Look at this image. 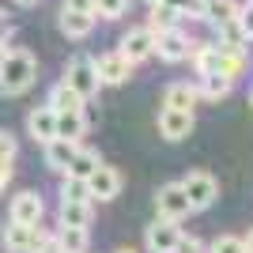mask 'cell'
I'll return each instance as SVG.
<instances>
[{"instance_id":"6","label":"cell","mask_w":253,"mask_h":253,"mask_svg":"<svg viewBox=\"0 0 253 253\" xmlns=\"http://www.w3.org/2000/svg\"><path fill=\"white\" fill-rule=\"evenodd\" d=\"M189 49H193V42L178 31V27H170V31H159V34H155V53H159V61H167V64L189 61Z\"/></svg>"},{"instance_id":"23","label":"cell","mask_w":253,"mask_h":253,"mask_svg":"<svg viewBox=\"0 0 253 253\" xmlns=\"http://www.w3.org/2000/svg\"><path fill=\"white\" fill-rule=\"evenodd\" d=\"M178 19H181L178 8H170L167 0H159V4H151V19H148V27L159 34V31H170V27H178Z\"/></svg>"},{"instance_id":"41","label":"cell","mask_w":253,"mask_h":253,"mask_svg":"<svg viewBox=\"0 0 253 253\" xmlns=\"http://www.w3.org/2000/svg\"><path fill=\"white\" fill-rule=\"evenodd\" d=\"M148 4H159V0H148Z\"/></svg>"},{"instance_id":"18","label":"cell","mask_w":253,"mask_h":253,"mask_svg":"<svg viewBox=\"0 0 253 253\" xmlns=\"http://www.w3.org/2000/svg\"><path fill=\"white\" fill-rule=\"evenodd\" d=\"M234 80L223 72H211V76H201V84H197V91H201V98H208V102H219V98L231 95Z\"/></svg>"},{"instance_id":"29","label":"cell","mask_w":253,"mask_h":253,"mask_svg":"<svg viewBox=\"0 0 253 253\" xmlns=\"http://www.w3.org/2000/svg\"><path fill=\"white\" fill-rule=\"evenodd\" d=\"M61 201H91V197H87V181L68 178V181H64V189H61Z\"/></svg>"},{"instance_id":"30","label":"cell","mask_w":253,"mask_h":253,"mask_svg":"<svg viewBox=\"0 0 253 253\" xmlns=\"http://www.w3.org/2000/svg\"><path fill=\"white\" fill-rule=\"evenodd\" d=\"M238 23H242L246 38L253 42V0H246V4H242V11H238Z\"/></svg>"},{"instance_id":"36","label":"cell","mask_w":253,"mask_h":253,"mask_svg":"<svg viewBox=\"0 0 253 253\" xmlns=\"http://www.w3.org/2000/svg\"><path fill=\"white\" fill-rule=\"evenodd\" d=\"M242 242H246V253H253V227H250V234H246Z\"/></svg>"},{"instance_id":"28","label":"cell","mask_w":253,"mask_h":253,"mask_svg":"<svg viewBox=\"0 0 253 253\" xmlns=\"http://www.w3.org/2000/svg\"><path fill=\"white\" fill-rule=\"evenodd\" d=\"M128 8V0H95V15H102V19H121Z\"/></svg>"},{"instance_id":"11","label":"cell","mask_w":253,"mask_h":253,"mask_svg":"<svg viewBox=\"0 0 253 253\" xmlns=\"http://www.w3.org/2000/svg\"><path fill=\"white\" fill-rule=\"evenodd\" d=\"M27 128H31V136L38 140V144H49V140L57 136V110H53V106H38V110H31Z\"/></svg>"},{"instance_id":"15","label":"cell","mask_w":253,"mask_h":253,"mask_svg":"<svg viewBox=\"0 0 253 253\" xmlns=\"http://www.w3.org/2000/svg\"><path fill=\"white\" fill-rule=\"evenodd\" d=\"M11 219L15 223H38L42 219V197L38 193H19L15 201H11Z\"/></svg>"},{"instance_id":"17","label":"cell","mask_w":253,"mask_h":253,"mask_svg":"<svg viewBox=\"0 0 253 253\" xmlns=\"http://www.w3.org/2000/svg\"><path fill=\"white\" fill-rule=\"evenodd\" d=\"M84 132H87L84 110H64V114H57V136L61 140H76V144H80Z\"/></svg>"},{"instance_id":"26","label":"cell","mask_w":253,"mask_h":253,"mask_svg":"<svg viewBox=\"0 0 253 253\" xmlns=\"http://www.w3.org/2000/svg\"><path fill=\"white\" fill-rule=\"evenodd\" d=\"M49 106L57 110V114H64V110H84V98L76 95L68 84H57V87L49 91Z\"/></svg>"},{"instance_id":"14","label":"cell","mask_w":253,"mask_h":253,"mask_svg":"<svg viewBox=\"0 0 253 253\" xmlns=\"http://www.w3.org/2000/svg\"><path fill=\"white\" fill-rule=\"evenodd\" d=\"M95 27V11H72V8H61V31L68 38H87Z\"/></svg>"},{"instance_id":"5","label":"cell","mask_w":253,"mask_h":253,"mask_svg":"<svg viewBox=\"0 0 253 253\" xmlns=\"http://www.w3.org/2000/svg\"><path fill=\"white\" fill-rule=\"evenodd\" d=\"M178 238H181L178 219H163V215H159V219L148 227V234H144L148 253H174L178 250Z\"/></svg>"},{"instance_id":"1","label":"cell","mask_w":253,"mask_h":253,"mask_svg":"<svg viewBox=\"0 0 253 253\" xmlns=\"http://www.w3.org/2000/svg\"><path fill=\"white\" fill-rule=\"evenodd\" d=\"M34 80H38V61L27 49H8L4 64H0V91L4 95H23Z\"/></svg>"},{"instance_id":"31","label":"cell","mask_w":253,"mask_h":253,"mask_svg":"<svg viewBox=\"0 0 253 253\" xmlns=\"http://www.w3.org/2000/svg\"><path fill=\"white\" fill-rule=\"evenodd\" d=\"M201 250H204V246H201V238H197V234H181L174 253H201Z\"/></svg>"},{"instance_id":"34","label":"cell","mask_w":253,"mask_h":253,"mask_svg":"<svg viewBox=\"0 0 253 253\" xmlns=\"http://www.w3.org/2000/svg\"><path fill=\"white\" fill-rule=\"evenodd\" d=\"M8 34H11V23L8 15H0V42H8Z\"/></svg>"},{"instance_id":"2","label":"cell","mask_w":253,"mask_h":253,"mask_svg":"<svg viewBox=\"0 0 253 253\" xmlns=\"http://www.w3.org/2000/svg\"><path fill=\"white\" fill-rule=\"evenodd\" d=\"M64 84H68L76 95L87 102V98H95V95H98L102 80H98L95 61H91V57H72V61H68V72H64Z\"/></svg>"},{"instance_id":"27","label":"cell","mask_w":253,"mask_h":253,"mask_svg":"<svg viewBox=\"0 0 253 253\" xmlns=\"http://www.w3.org/2000/svg\"><path fill=\"white\" fill-rule=\"evenodd\" d=\"M208 253H246V242L238 234H219V238L208 246Z\"/></svg>"},{"instance_id":"33","label":"cell","mask_w":253,"mask_h":253,"mask_svg":"<svg viewBox=\"0 0 253 253\" xmlns=\"http://www.w3.org/2000/svg\"><path fill=\"white\" fill-rule=\"evenodd\" d=\"M64 8H72V11H95V0H64Z\"/></svg>"},{"instance_id":"9","label":"cell","mask_w":253,"mask_h":253,"mask_svg":"<svg viewBox=\"0 0 253 253\" xmlns=\"http://www.w3.org/2000/svg\"><path fill=\"white\" fill-rule=\"evenodd\" d=\"M95 72H98L102 84H125L128 76H132V61L121 49H114V53H102L95 61Z\"/></svg>"},{"instance_id":"24","label":"cell","mask_w":253,"mask_h":253,"mask_svg":"<svg viewBox=\"0 0 253 253\" xmlns=\"http://www.w3.org/2000/svg\"><path fill=\"white\" fill-rule=\"evenodd\" d=\"M238 11H242V4H234V0H208V19L211 27H223V23L238 19Z\"/></svg>"},{"instance_id":"13","label":"cell","mask_w":253,"mask_h":253,"mask_svg":"<svg viewBox=\"0 0 253 253\" xmlns=\"http://www.w3.org/2000/svg\"><path fill=\"white\" fill-rule=\"evenodd\" d=\"M76 151H80V144H76V140L53 136L49 144H45V167H49V170H68V163H72Z\"/></svg>"},{"instance_id":"3","label":"cell","mask_w":253,"mask_h":253,"mask_svg":"<svg viewBox=\"0 0 253 253\" xmlns=\"http://www.w3.org/2000/svg\"><path fill=\"white\" fill-rule=\"evenodd\" d=\"M181 189H185V197H189L193 211H204V208L215 204V197H219V181L211 178L208 170H193V174L181 178Z\"/></svg>"},{"instance_id":"4","label":"cell","mask_w":253,"mask_h":253,"mask_svg":"<svg viewBox=\"0 0 253 253\" xmlns=\"http://www.w3.org/2000/svg\"><path fill=\"white\" fill-rule=\"evenodd\" d=\"M155 208L163 219H185V215H193V204L189 197H185V189H181V181H170V185H163V189L155 193Z\"/></svg>"},{"instance_id":"8","label":"cell","mask_w":253,"mask_h":253,"mask_svg":"<svg viewBox=\"0 0 253 253\" xmlns=\"http://www.w3.org/2000/svg\"><path fill=\"white\" fill-rule=\"evenodd\" d=\"M193 125H197L193 110H170V106H163V114H159V132L167 140H185L193 132Z\"/></svg>"},{"instance_id":"7","label":"cell","mask_w":253,"mask_h":253,"mask_svg":"<svg viewBox=\"0 0 253 253\" xmlns=\"http://www.w3.org/2000/svg\"><path fill=\"white\" fill-rule=\"evenodd\" d=\"M117 193H121V174H117L114 167L98 163L95 174L87 178V197H95V201H114Z\"/></svg>"},{"instance_id":"32","label":"cell","mask_w":253,"mask_h":253,"mask_svg":"<svg viewBox=\"0 0 253 253\" xmlns=\"http://www.w3.org/2000/svg\"><path fill=\"white\" fill-rule=\"evenodd\" d=\"M0 159H15V136L0 132Z\"/></svg>"},{"instance_id":"22","label":"cell","mask_w":253,"mask_h":253,"mask_svg":"<svg viewBox=\"0 0 253 253\" xmlns=\"http://www.w3.org/2000/svg\"><path fill=\"white\" fill-rule=\"evenodd\" d=\"M215 34H219L215 42H219L223 49H250V38H246V31H242V23H238V19L215 27Z\"/></svg>"},{"instance_id":"37","label":"cell","mask_w":253,"mask_h":253,"mask_svg":"<svg viewBox=\"0 0 253 253\" xmlns=\"http://www.w3.org/2000/svg\"><path fill=\"white\" fill-rule=\"evenodd\" d=\"M15 4H19V8H31V4H38V0H15Z\"/></svg>"},{"instance_id":"39","label":"cell","mask_w":253,"mask_h":253,"mask_svg":"<svg viewBox=\"0 0 253 253\" xmlns=\"http://www.w3.org/2000/svg\"><path fill=\"white\" fill-rule=\"evenodd\" d=\"M117 253H136V250H117Z\"/></svg>"},{"instance_id":"38","label":"cell","mask_w":253,"mask_h":253,"mask_svg":"<svg viewBox=\"0 0 253 253\" xmlns=\"http://www.w3.org/2000/svg\"><path fill=\"white\" fill-rule=\"evenodd\" d=\"M4 57H8V45H4V42H0V64H4Z\"/></svg>"},{"instance_id":"21","label":"cell","mask_w":253,"mask_h":253,"mask_svg":"<svg viewBox=\"0 0 253 253\" xmlns=\"http://www.w3.org/2000/svg\"><path fill=\"white\" fill-rule=\"evenodd\" d=\"M246 64H250V49H223L219 45V72L238 80L246 72Z\"/></svg>"},{"instance_id":"16","label":"cell","mask_w":253,"mask_h":253,"mask_svg":"<svg viewBox=\"0 0 253 253\" xmlns=\"http://www.w3.org/2000/svg\"><path fill=\"white\" fill-rule=\"evenodd\" d=\"M197 102H201V91L193 84H170L163 95V106H170V110H193Z\"/></svg>"},{"instance_id":"20","label":"cell","mask_w":253,"mask_h":253,"mask_svg":"<svg viewBox=\"0 0 253 253\" xmlns=\"http://www.w3.org/2000/svg\"><path fill=\"white\" fill-rule=\"evenodd\" d=\"M98 163H102V159H98V151H87V148H80L72 155V163H68V170H64V174H68V178H80V181H87L91 178V174H95V167Z\"/></svg>"},{"instance_id":"10","label":"cell","mask_w":253,"mask_h":253,"mask_svg":"<svg viewBox=\"0 0 253 253\" xmlns=\"http://www.w3.org/2000/svg\"><path fill=\"white\" fill-rule=\"evenodd\" d=\"M121 53H125L132 64L148 61L151 53H155V31H151V27H136V31H128L125 38H121Z\"/></svg>"},{"instance_id":"25","label":"cell","mask_w":253,"mask_h":253,"mask_svg":"<svg viewBox=\"0 0 253 253\" xmlns=\"http://www.w3.org/2000/svg\"><path fill=\"white\" fill-rule=\"evenodd\" d=\"M57 246L61 253H87V227H61Z\"/></svg>"},{"instance_id":"40","label":"cell","mask_w":253,"mask_h":253,"mask_svg":"<svg viewBox=\"0 0 253 253\" xmlns=\"http://www.w3.org/2000/svg\"><path fill=\"white\" fill-rule=\"evenodd\" d=\"M250 106H253V91H250Z\"/></svg>"},{"instance_id":"35","label":"cell","mask_w":253,"mask_h":253,"mask_svg":"<svg viewBox=\"0 0 253 253\" xmlns=\"http://www.w3.org/2000/svg\"><path fill=\"white\" fill-rule=\"evenodd\" d=\"M167 4H170V8H178V15H181L185 8H189V0H167Z\"/></svg>"},{"instance_id":"19","label":"cell","mask_w":253,"mask_h":253,"mask_svg":"<svg viewBox=\"0 0 253 253\" xmlns=\"http://www.w3.org/2000/svg\"><path fill=\"white\" fill-rule=\"evenodd\" d=\"M91 201H61V227H87Z\"/></svg>"},{"instance_id":"12","label":"cell","mask_w":253,"mask_h":253,"mask_svg":"<svg viewBox=\"0 0 253 253\" xmlns=\"http://www.w3.org/2000/svg\"><path fill=\"white\" fill-rule=\"evenodd\" d=\"M189 57H193V68H197V76L219 72V42H193Z\"/></svg>"}]
</instances>
